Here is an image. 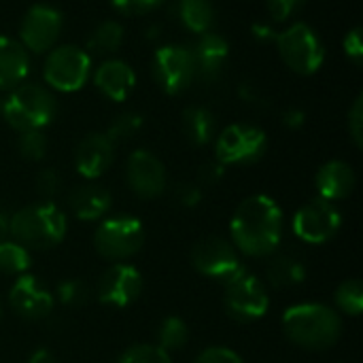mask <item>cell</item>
Listing matches in <instances>:
<instances>
[{
  "label": "cell",
  "mask_w": 363,
  "mask_h": 363,
  "mask_svg": "<svg viewBox=\"0 0 363 363\" xmlns=\"http://www.w3.org/2000/svg\"><path fill=\"white\" fill-rule=\"evenodd\" d=\"M223 172H225V166L223 164H219V162H206L200 168V172H198V181L202 185H215V183L221 181Z\"/></svg>",
  "instance_id": "41"
},
{
  "label": "cell",
  "mask_w": 363,
  "mask_h": 363,
  "mask_svg": "<svg viewBox=\"0 0 363 363\" xmlns=\"http://www.w3.org/2000/svg\"><path fill=\"white\" fill-rule=\"evenodd\" d=\"M194 363H242L240 355L234 353L232 349H225V347H211V349H204Z\"/></svg>",
  "instance_id": "35"
},
{
  "label": "cell",
  "mask_w": 363,
  "mask_h": 363,
  "mask_svg": "<svg viewBox=\"0 0 363 363\" xmlns=\"http://www.w3.org/2000/svg\"><path fill=\"white\" fill-rule=\"evenodd\" d=\"M28 363H55V359H53V355H51L47 349H36V351L30 355Z\"/></svg>",
  "instance_id": "44"
},
{
  "label": "cell",
  "mask_w": 363,
  "mask_h": 363,
  "mask_svg": "<svg viewBox=\"0 0 363 363\" xmlns=\"http://www.w3.org/2000/svg\"><path fill=\"white\" fill-rule=\"evenodd\" d=\"M238 94L242 98V102L247 104H255V106H266V98L264 94L259 91V87H255L253 83H242L238 87Z\"/></svg>",
  "instance_id": "42"
},
{
  "label": "cell",
  "mask_w": 363,
  "mask_h": 363,
  "mask_svg": "<svg viewBox=\"0 0 363 363\" xmlns=\"http://www.w3.org/2000/svg\"><path fill=\"white\" fill-rule=\"evenodd\" d=\"M230 232L232 242L242 253L251 257L270 255L277 251L283 236V213L270 196H251L236 208Z\"/></svg>",
  "instance_id": "1"
},
{
  "label": "cell",
  "mask_w": 363,
  "mask_h": 363,
  "mask_svg": "<svg viewBox=\"0 0 363 363\" xmlns=\"http://www.w3.org/2000/svg\"><path fill=\"white\" fill-rule=\"evenodd\" d=\"M70 208L83 221L100 219L111 208V194L100 185H81L70 194Z\"/></svg>",
  "instance_id": "22"
},
{
  "label": "cell",
  "mask_w": 363,
  "mask_h": 363,
  "mask_svg": "<svg viewBox=\"0 0 363 363\" xmlns=\"http://www.w3.org/2000/svg\"><path fill=\"white\" fill-rule=\"evenodd\" d=\"M66 215L51 202H40L17 211L9 232L26 249H51L66 236Z\"/></svg>",
  "instance_id": "4"
},
{
  "label": "cell",
  "mask_w": 363,
  "mask_h": 363,
  "mask_svg": "<svg viewBox=\"0 0 363 363\" xmlns=\"http://www.w3.org/2000/svg\"><path fill=\"white\" fill-rule=\"evenodd\" d=\"M191 264L200 274L219 281L223 285H228L230 281H234L238 274L245 272V266L240 264V257L232 247V242L219 236H208L200 240L191 251Z\"/></svg>",
  "instance_id": "8"
},
{
  "label": "cell",
  "mask_w": 363,
  "mask_h": 363,
  "mask_svg": "<svg viewBox=\"0 0 363 363\" xmlns=\"http://www.w3.org/2000/svg\"><path fill=\"white\" fill-rule=\"evenodd\" d=\"M183 132L191 145H208L215 136V117L204 106H189L183 113Z\"/></svg>",
  "instance_id": "24"
},
{
  "label": "cell",
  "mask_w": 363,
  "mask_h": 363,
  "mask_svg": "<svg viewBox=\"0 0 363 363\" xmlns=\"http://www.w3.org/2000/svg\"><path fill=\"white\" fill-rule=\"evenodd\" d=\"M345 53L355 62V64H362L363 57V40H362V30L359 28H353L347 36H345Z\"/></svg>",
  "instance_id": "39"
},
{
  "label": "cell",
  "mask_w": 363,
  "mask_h": 363,
  "mask_svg": "<svg viewBox=\"0 0 363 363\" xmlns=\"http://www.w3.org/2000/svg\"><path fill=\"white\" fill-rule=\"evenodd\" d=\"M334 300L338 304V308L351 317H357L362 315L363 311V285L359 281H345L336 294H334Z\"/></svg>",
  "instance_id": "29"
},
{
  "label": "cell",
  "mask_w": 363,
  "mask_h": 363,
  "mask_svg": "<svg viewBox=\"0 0 363 363\" xmlns=\"http://www.w3.org/2000/svg\"><path fill=\"white\" fill-rule=\"evenodd\" d=\"M315 185H317L319 198L328 202H336V200L351 196L355 187V172L349 164L340 160H332L319 168L315 177Z\"/></svg>",
  "instance_id": "20"
},
{
  "label": "cell",
  "mask_w": 363,
  "mask_h": 363,
  "mask_svg": "<svg viewBox=\"0 0 363 363\" xmlns=\"http://www.w3.org/2000/svg\"><path fill=\"white\" fill-rule=\"evenodd\" d=\"M119 363H172V359L157 345H134L119 357Z\"/></svg>",
  "instance_id": "31"
},
{
  "label": "cell",
  "mask_w": 363,
  "mask_h": 363,
  "mask_svg": "<svg viewBox=\"0 0 363 363\" xmlns=\"http://www.w3.org/2000/svg\"><path fill=\"white\" fill-rule=\"evenodd\" d=\"M143 242L145 230L136 217H111L102 221L94 234V245L98 253L113 262H121L136 255Z\"/></svg>",
  "instance_id": "7"
},
{
  "label": "cell",
  "mask_w": 363,
  "mask_h": 363,
  "mask_svg": "<svg viewBox=\"0 0 363 363\" xmlns=\"http://www.w3.org/2000/svg\"><path fill=\"white\" fill-rule=\"evenodd\" d=\"M164 0H111V4L125 13V15H140V13H147V11H153L162 4Z\"/></svg>",
  "instance_id": "36"
},
{
  "label": "cell",
  "mask_w": 363,
  "mask_h": 363,
  "mask_svg": "<svg viewBox=\"0 0 363 363\" xmlns=\"http://www.w3.org/2000/svg\"><path fill=\"white\" fill-rule=\"evenodd\" d=\"M177 15L181 23L194 34L211 32L215 23V6L211 0H179Z\"/></svg>",
  "instance_id": "23"
},
{
  "label": "cell",
  "mask_w": 363,
  "mask_h": 363,
  "mask_svg": "<svg viewBox=\"0 0 363 363\" xmlns=\"http://www.w3.org/2000/svg\"><path fill=\"white\" fill-rule=\"evenodd\" d=\"M17 149L21 153V157L30 160V162H38L45 157L47 153V138L40 130H28V132H19V140H17Z\"/></svg>",
  "instance_id": "32"
},
{
  "label": "cell",
  "mask_w": 363,
  "mask_h": 363,
  "mask_svg": "<svg viewBox=\"0 0 363 363\" xmlns=\"http://www.w3.org/2000/svg\"><path fill=\"white\" fill-rule=\"evenodd\" d=\"M266 277L270 285L279 289H287V287L300 285L306 279V268L302 266V262H298L291 255H279L268 264Z\"/></svg>",
  "instance_id": "25"
},
{
  "label": "cell",
  "mask_w": 363,
  "mask_h": 363,
  "mask_svg": "<svg viewBox=\"0 0 363 363\" xmlns=\"http://www.w3.org/2000/svg\"><path fill=\"white\" fill-rule=\"evenodd\" d=\"M143 291V277L130 264H113L98 283V298L102 304L125 308L138 300Z\"/></svg>",
  "instance_id": "14"
},
{
  "label": "cell",
  "mask_w": 363,
  "mask_h": 363,
  "mask_svg": "<svg viewBox=\"0 0 363 363\" xmlns=\"http://www.w3.org/2000/svg\"><path fill=\"white\" fill-rule=\"evenodd\" d=\"M153 72L162 89L170 96L181 94L196 79L189 47L164 45L153 55Z\"/></svg>",
  "instance_id": "12"
},
{
  "label": "cell",
  "mask_w": 363,
  "mask_h": 363,
  "mask_svg": "<svg viewBox=\"0 0 363 363\" xmlns=\"http://www.w3.org/2000/svg\"><path fill=\"white\" fill-rule=\"evenodd\" d=\"M113 155H115V143L106 134L96 132L79 143L74 151V164L81 177L98 179L113 164Z\"/></svg>",
  "instance_id": "18"
},
{
  "label": "cell",
  "mask_w": 363,
  "mask_h": 363,
  "mask_svg": "<svg viewBox=\"0 0 363 363\" xmlns=\"http://www.w3.org/2000/svg\"><path fill=\"white\" fill-rule=\"evenodd\" d=\"M253 34L262 40H274L283 62L298 74H313L321 68L325 60V49L317 32L298 21L283 32H274L268 26H253Z\"/></svg>",
  "instance_id": "3"
},
{
  "label": "cell",
  "mask_w": 363,
  "mask_h": 363,
  "mask_svg": "<svg viewBox=\"0 0 363 363\" xmlns=\"http://www.w3.org/2000/svg\"><path fill=\"white\" fill-rule=\"evenodd\" d=\"M125 179L130 189L140 198H155L166 189L164 164L145 149L134 151L125 164Z\"/></svg>",
  "instance_id": "15"
},
{
  "label": "cell",
  "mask_w": 363,
  "mask_h": 363,
  "mask_svg": "<svg viewBox=\"0 0 363 363\" xmlns=\"http://www.w3.org/2000/svg\"><path fill=\"white\" fill-rule=\"evenodd\" d=\"M57 300L66 306L79 308L89 300V287L81 279H68L57 285Z\"/></svg>",
  "instance_id": "33"
},
{
  "label": "cell",
  "mask_w": 363,
  "mask_h": 363,
  "mask_svg": "<svg viewBox=\"0 0 363 363\" xmlns=\"http://www.w3.org/2000/svg\"><path fill=\"white\" fill-rule=\"evenodd\" d=\"M9 225H11V217L6 215L4 208H0V234H6L9 232Z\"/></svg>",
  "instance_id": "45"
},
{
  "label": "cell",
  "mask_w": 363,
  "mask_h": 363,
  "mask_svg": "<svg viewBox=\"0 0 363 363\" xmlns=\"http://www.w3.org/2000/svg\"><path fill=\"white\" fill-rule=\"evenodd\" d=\"M30 70L28 49L9 36H0V89L19 85Z\"/></svg>",
  "instance_id": "21"
},
{
  "label": "cell",
  "mask_w": 363,
  "mask_h": 363,
  "mask_svg": "<svg viewBox=\"0 0 363 363\" xmlns=\"http://www.w3.org/2000/svg\"><path fill=\"white\" fill-rule=\"evenodd\" d=\"M36 189H38V194H40L43 198L55 196L57 189H60V174H57L55 170H51V168L40 170L38 177H36Z\"/></svg>",
  "instance_id": "38"
},
{
  "label": "cell",
  "mask_w": 363,
  "mask_h": 363,
  "mask_svg": "<svg viewBox=\"0 0 363 363\" xmlns=\"http://www.w3.org/2000/svg\"><path fill=\"white\" fill-rule=\"evenodd\" d=\"M30 268V253L15 240L0 242V272L4 274H26Z\"/></svg>",
  "instance_id": "27"
},
{
  "label": "cell",
  "mask_w": 363,
  "mask_h": 363,
  "mask_svg": "<svg viewBox=\"0 0 363 363\" xmlns=\"http://www.w3.org/2000/svg\"><path fill=\"white\" fill-rule=\"evenodd\" d=\"M189 340V330L185 325L183 319L179 317H168L162 321L160 330H157V347H162L164 351H179L187 345Z\"/></svg>",
  "instance_id": "28"
},
{
  "label": "cell",
  "mask_w": 363,
  "mask_h": 363,
  "mask_svg": "<svg viewBox=\"0 0 363 363\" xmlns=\"http://www.w3.org/2000/svg\"><path fill=\"white\" fill-rule=\"evenodd\" d=\"M91 72V57L85 49L74 45H62L49 53L45 60L43 77L57 91L81 89Z\"/></svg>",
  "instance_id": "6"
},
{
  "label": "cell",
  "mask_w": 363,
  "mask_h": 363,
  "mask_svg": "<svg viewBox=\"0 0 363 363\" xmlns=\"http://www.w3.org/2000/svg\"><path fill=\"white\" fill-rule=\"evenodd\" d=\"M342 217L334 202H328L323 198L311 200L304 204L296 217H294V232L300 240L311 245H323L336 236L340 230Z\"/></svg>",
  "instance_id": "11"
},
{
  "label": "cell",
  "mask_w": 363,
  "mask_h": 363,
  "mask_svg": "<svg viewBox=\"0 0 363 363\" xmlns=\"http://www.w3.org/2000/svg\"><path fill=\"white\" fill-rule=\"evenodd\" d=\"M62 13L49 4H34L21 21V45L34 53L49 51L62 32Z\"/></svg>",
  "instance_id": "13"
},
{
  "label": "cell",
  "mask_w": 363,
  "mask_h": 363,
  "mask_svg": "<svg viewBox=\"0 0 363 363\" xmlns=\"http://www.w3.org/2000/svg\"><path fill=\"white\" fill-rule=\"evenodd\" d=\"M123 43V28L119 21H102L87 38V53H115Z\"/></svg>",
  "instance_id": "26"
},
{
  "label": "cell",
  "mask_w": 363,
  "mask_h": 363,
  "mask_svg": "<svg viewBox=\"0 0 363 363\" xmlns=\"http://www.w3.org/2000/svg\"><path fill=\"white\" fill-rule=\"evenodd\" d=\"M270 300L264 283L247 270L225 285V308L238 321H255L268 313Z\"/></svg>",
  "instance_id": "10"
},
{
  "label": "cell",
  "mask_w": 363,
  "mask_h": 363,
  "mask_svg": "<svg viewBox=\"0 0 363 363\" xmlns=\"http://www.w3.org/2000/svg\"><path fill=\"white\" fill-rule=\"evenodd\" d=\"M264 151H266V132L249 123L228 125L215 143V157L223 166L251 164L259 160Z\"/></svg>",
  "instance_id": "9"
},
{
  "label": "cell",
  "mask_w": 363,
  "mask_h": 363,
  "mask_svg": "<svg viewBox=\"0 0 363 363\" xmlns=\"http://www.w3.org/2000/svg\"><path fill=\"white\" fill-rule=\"evenodd\" d=\"M174 200H177L181 206H185V208H194V206H198L200 200H202V189H200V185H196V183L181 181V183L174 185Z\"/></svg>",
  "instance_id": "34"
},
{
  "label": "cell",
  "mask_w": 363,
  "mask_h": 363,
  "mask_svg": "<svg viewBox=\"0 0 363 363\" xmlns=\"http://www.w3.org/2000/svg\"><path fill=\"white\" fill-rule=\"evenodd\" d=\"M287 338L304 349L323 351L336 345L342 334V321L336 311L323 304H296L283 315Z\"/></svg>",
  "instance_id": "2"
},
{
  "label": "cell",
  "mask_w": 363,
  "mask_h": 363,
  "mask_svg": "<svg viewBox=\"0 0 363 363\" xmlns=\"http://www.w3.org/2000/svg\"><path fill=\"white\" fill-rule=\"evenodd\" d=\"M96 87L111 100L121 102L130 96L136 85V74L132 66L123 60H106L98 66L94 74Z\"/></svg>",
  "instance_id": "19"
},
{
  "label": "cell",
  "mask_w": 363,
  "mask_h": 363,
  "mask_svg": "<svg viewBox=\"0 0 363 363\" xmlns=\"http://www.w3.org/2000/svg\"><path fill=\"white\" fill-rule=\"evenodd\" d=\"M11 308L30 321L45 319L53 311V296L51 291L32 274H19L9 294Z\"/></svg>",
  "instance_id": "16"
},
{
  "label": "cell",
  "mask_w": 363,
  "mask_h": 363,
  "mask_svg": "<svg viewBox=\"0 0 363 363\" xmlns=\"http://www.w3.org/2000/svg\"><path fill=\"white\" fill-rule=\"evenodd\" d=\"M281 119H283V125H285V128H289V130H300V128L304 125L306 115H304V111L291 106V108H287V111L283 113Z\"/></svg>",
  "instance_id": "43"
},
{
  "label": "cell",
  "mask_w": 363,
  "mask_h": 363,
  "mask_svg": "<svg viewBox=\"0 0 363 363\" xmlns=\"http://www.w3.org/2000/svg\"><path fill=\"white\" fill-rule=\"evenodd\" d=\"M4 119L17 130H43L55 115L53 96L36 83H19L0 106Z\"/></svg>",
  "instance_id": "5"
},
{
  "label": "cell",
  "mask_w": 363,
  "mask_h": 363,
  "mask_svg": "<svg viewBox=\"0 0 363 363\" xmlns=\"http://www.w3.org/2000/svg\"><path fill=\"white\" fill-rule=\"evenodd\" d=\"M302 2L304 0H266L268 11L277 21H285L294 13V9H298Z\"/></svg>",
  "instance_id": "40"
},
{
  "label": "cell",
  "mask_w": 363,
  "mask_h": 363,
  "mask_svg": "<svg viewBox=\"0 0 363 363\" xmlns=\"http://www.w3.org/2000/svg\"><path fill=\"white\" fill-rule=\"evenodd\" d=\"M349 130H351V136H353V143L357 147L363 145V98L357 96L353 106H351V113H349Z\"/></svg>",
  "instance_id": "37"
},
{
  "label": "cell",
  "mask_w": 363,
  "mask_h": 363,
  "mask_svg": "<svg viewBox=\"0 0 363 363\" xmlns=\"http://www.w3.org/2000/svg\"><path fill=\"white\" fill-rule=\"evenodd\" d=\"M140 128H143V117H140L138 113L128 111V113L117 115V117L111 121V125H108V130H106L104 134H106L113 143H119V140L132 138Z\"/></svg>",
  "instance_id": "30"
},
{
  "label": "cell",
  "mask_w": 363,
  "mask_h": 363,
  "mask_svg": "<svg viewBox=\"0 0 363 363\" xmlns=\"http://www.w3.org/2000/svg\"><path fill=\"white\" fill-rule=\"evenodd\" d=\"M189 53L194 62V74L202 81H215L230 55V45L223 36L215 32H204L198 34V40L194 45H189Z\"/></svg>",
  "instance_id": "17"
}]
</instances>
